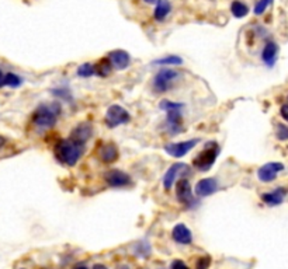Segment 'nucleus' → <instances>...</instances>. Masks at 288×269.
Here are the masks:
<instances>
[{
	"instance_id": "1",
	"label": "nucleus",
	"mask_w": 288,
	"mask_h": 269,
	"mask_svg": "<svg viewBox=\"0 0 288 269\" xmlns=\"http://www.w3.org/2000/svg\"><path fill=\"white\" fill-rule=\"evenodd\" d=\"M85 146L76 143L72 139H60L54 146V154L59 163L65 164L68 167H73L83 156Z\"/></svg>"
},
{
	"instance_id": "2",
	"label": "nucleus",
	"mask_w": 288,
	"mask_h": 269,
	"mask_svg": "<svg viewBox=\"0 0 288 269\" xmlns=\"http://www.w3.org/2000/svg\"><path fill=\"white\" fill-rule=\"evenodd\" d=\"M60 112H62V107L58 101H55L52 104H41L34 111L31 121L40 129H50V128L55 126Z\"/></svg>"
},
{
	"instance_id": "3",
	"label": "nucleus",
	"mask_w": 288,
	"mask_h": 269,
	"mask_svg": "<svg viewBox=\"0 0 288 269\" xmlns=\"http://www.w3.org/2000/svg\"><path fill=\"white\" fill-rule=\"evenodd\" d=\"M219 152H221V147L217 142H208L205 144V147L194 157L193 160L194 168H197L199 171H202V173L209 171L211 167L217 161Z\"/></svg>"
},
{
	"instance_id": "4",
	"label": "nucleus",
	"mask_w": 288,
	"mask_h": 269,
	"mask_svg": "<svg viewBox=\"0 0 288 269\" xmlns=\"http://www.w3.org/2000/svg\"><path fill=\"white\" fill-rule=\"evenodd\" d=\"M180 77V73L174 69L162 67L159 72L153 77V90L156 93H165L169 91L174 81Z\"/></svg>"
},
{
	"instance_id": "5",
	"label": "nucleus",
	"mask_w": 288,
	"mask_h": 269,
	"mask_svg": "<svg viewBox=\"0 0 288 269\" xmlns=\"http://www.w3.org/2000/svg\"><path fill=\"white\" fill-rule=\"evenodd\" d=\"M176 198L181 205H184L189 209H193L199 205V202L194 196V191L191 189L189 178H186V177L176 181Z\"/></svg>"
},
{
	"instance_id": "6",
	"label": "nucleus",
	"mask_w": 288,
	"mask_h": 269,
	"mask_svg": "<svg viewBox=\"0 0 288 269\" xmlns=\"http://www.w3.org/2000/svg\"><path fill=\"white\" fill-rule=\"evenodd\" d=\"M131 121V115L129 112L124 108V107L114 104V106L109 107L107 112H106V118L104 122L109 128H117L119 125H125Z\"/></svg>"
},
{
	"instance_id": "7",
	"label": "nucleus",
	"mask_w": 288,
	"mask_h": 269,
	"mask_svg": "<svg viewBox=\"0 0 288 269\" xmlns=\"http://www.w3.org/2000/svg\"><path fill=\"white\" fill-rule=\"evenodd\" d=\"M190 174L189 164L186 163H174L170 165V168L163 175V188L166 191H170L172 187L176 184L177 178H183L184 175Z\"/></svg>"
},
{
	"instance_id": "8",
	"label": "nucleus",
	"mask_w": 288,
	"mask_h": 269,
	"mask_svg": "<svg viewBox=\"0 0 288 269\" xmlns=\"http://www.w3.org/2000/svg\"><path fill=\"white\" fill-rule=\"evenodd\" d=\"M199 139H190V140H184V142L168 143L165 144V152L174 159H181L189 152H191L199 144Z\"/></svg>"
},
{
	"instance_id": "9",
	"label": "nucleus",
	"mask_w": 288,
	"mask_h": 269,
	"mask_svg": "<svg viewBox=\"0 0 288 269\" xmlns=\"http://www.w3.org/2000/svg\"><path fill=\"white\" fill-rule=\"evenodd\" d=\"M104 181L111 188H125V187H129L132 183V180H131L128 174L122 171V170H117V168L106 171Z\"/></svg>"
},
{
	"instance_id": "10",
	"label": "nucleus",
	"mask_w": 288,
	"mask_h": 269,
	"mask_svg": "<svg viewBox=\"0 0 288 269\" xmlns=\"http://www.w3.org/2000/svg\"><path fill=\"white\" fill-rule=\"evenodd\" d=\"M286 165L278 161H270L263 164L258 170V178L261 183H271L277 178L278 173L284 171Z\"/></svg>"
},
{
	"instance_id": "11",
	"label": "nucleus",
	"mask_w": 288,
	"mask_h": 269,
	"mask_svg": "<svg viewBox=\"0 0 288 269\" xmlns=\"http://www.w3.org/2000/svg\"><path fill=\"white\" fill-rule=\"evenodd\" d=\"M183 114L181 109H169L166 111V131L170 136H176L183 132Z\"/></svg>"
},
{
	"instance_id": "12",
	"label": "nucleus",
	"mask_w": 288,
	"mask_h": 269,
	"mask_svg": "<svg viewBox=\"0 0 288 269\" xmlns=\"http://www.w3.org/2000/svg\"><path fill=\"white\" fill-rule=\"evenodd\" d=\"M91 136H93V126H91V124H89V122H80L79 125L75 126L72 129L69 137L72 140H75L76 143L85 146L89 142Z\"/></svg>"
},
{
	"instance_id": "13",
	"label": "nucleus",
	"mask_w": 288,
	"mask_h": 269,
	"mask_svg": "<svg viewBox=\"0 0 288 269\" xmlns=\"http://www.w3.org/2000/svg\"><path fill=\"white\" fill-rule=\"evenodd\" d=\"M218 191V181L215 178H202L194 187V195L200 198H207Z\"/></svg>"
},
{
	"instance_id": "14",
	"label": "nucleus",
	"mask_w": 288,
	"mask_h": 269,
	"mask_svg": "<svg viewBox=\"0 0 288 269\" xmlns=\"http://www.w3.org/2000/svg\"><path fill=\"white\" fill-rule=\"evenodd\" d=\"M107 58L110 59L113 67L117 69V70H125L131 65V56H129V54L127 51H122V49L111 51Z\"/></svg>"
},
{
	"instance_id": "15",
	"label": "nucleus",
	"mask_w": 288,
	"mask_h": 269,
	"mask_svg": "<svg viewBox=\"0 0 288 269\" xmlns=\"http://www.w3.org/2000/svg\"><path fill=\"white\" fill-rule=\"evenodd\" d=\"M172 236H173V240L179 244H183V245H187L193 241V234H191V230L186 224L183 223H179L173 227V231H172Z\"/></svg>"
},
{
	"instance_id": "16",
	"label": "nucleus",
	"mask_w": 288,
	"mask_h": 269,
	"mask_svg": "<svg viewBox=\"0 0 288 269\" xmlns=\"http://www.w3.org/2000/svg\"><path fill=\"white\" fill-rule=\"evenodd\" d=\"M278 45L276 42H267L261 51V60L267 67H273L277 62Z\"/></svg>"
},
{
	"instance_id": "17",
	"label": "nucleus",
	"mask_w": 288,
	"mask_h": 269,
	"mask_svg": "<svg viewBox=\"0 0 288 269\" xmlns=\"http://www.w3.org/2000/svg\"><path fill=\"white\" fill-rule=\"evenodd\" d=\"M100 160L103 161V163H114V161H117L118 160V147L115 146L114 143H107V144H103L101 147H100Z\"/></svg>"
},
{
	"instance_id": "18",
	"label": "nucleus",
	"mask_w": 288,
	"mask_h": 269,
	"mask_svg": "<svg viewBox=\"0 0 288 269\" xmlns=\"http://www.w3.org/2000/svg\"><path fill=\"white\" fill-rule=\"evenodd\" d=\"M287 195V189L286 188H277L274 191L261 195V201L264 202L268 206H277L281 205L284 201V196Z\"/></svg>"
},
{
	"instance_id": "19",
	"label": "nucleus",
	"mask_w": 288,
	"mask_h": 269,
	"mask_svg": "<svg viewBox=\"0 0 288 269\" xmlns=\"http://www.w3.org/2000/svg\"><path fill=\"white\" fill-rule=\"evenodd\" d=\"M172 11V4H170L169 0H159L156 3V7L153 11V17L158 21H163Z\"/></svg>"
},
{
	"instance_id": "20",
	"label": "nucleus",
	"mask_w": 288,
	"mask_h": 269,
	"mask_svg": "<svg viewBox=\"0 0 288 269\" xmlns=\"http://www.w3.org/2000/svg\"><path fill=\"white\" fill-rule=\"evenodd\" d=\"M230 13L236 19H243L249 14V7L240 0H233L232 4H230Z\"/></svg>"
},
{
	"instance_id": "21",
	"label": "nucleus",
	"mask_w": 288,
	"mask_h": 269,
	"mask_svg": "<svg viewBox=\"0 0 288 269\" xmlns=\"http://www.w3.org/2000/svg\"><path fill=\"white\" fill-rule=\"evenodd\" d=\"M113 72V65L110 62L109 58H103L99 63L94 66V75H97L100 77H107L111 75Z\"/></svg>"
},
{
	"instance_id": "22",
	"label": "nucleus",
	"mask_w": 288,
	"mask_h": 269,
	"mask_svg": "<svg viewBox=\"0 0 288 269\" xmlns=\"http://www.w3.org/2000/svg\"><path fill=\"white\" fill-rule=\"evenodd\" d=\"M153 65H159V66H180L183 65V59L177 55H168L163 58L153 60Z\"/></svg>"
},
{
	"instance_id": "23",
	"label": "nucleus",
	"mask_w": 288,
	"mask_h": 269,
	"mask_svg": "<svg viewBox=\"0 0 288 269\" xmlns=\"http://www.w3.org/2000/svg\"><path fill=\"white\" fill-rule=\"evenodd\" d=\"M23 84V77H20L16 73H7L3 77V83H1V87L7 86L11 87V88H17Z\"/></svg>"
},
{
	"instance_id": "24",
	"label": "nucleus",
	"mask_w": 288,
	"mask_h": 269,
	"mask_svg": "<svg viewBox=\"0 0 288 269\" xmlns=\"http://www.w3.org/2000/svg\"><path fill=\"white\" fill-rule=\"evenodd\" d=\"M51 93H52L55 97L60 98V100L66 101V103H72V101H73L72 91H70L69 88H66V87H58V88H54Z\"/></svg>"
},
{
	"instance_id": "25",
	"label": "nucleus",
	"mask_w": 288,
	"mask_h": 269,
	"mask_svg": "<svg viewBox=\"0 0 288 269\" xmlns=\"http://www.w3.org/2000/svg\"><path fill=\"white\" fill-rule=\"evenodd\" d=\"M76 75L79 77H85V79L91 77L94 75V66H93L91 63H83V65H80V66L78 67Z\"/></svg>"
},
{
	"instance_id": "26",
	"label": "nucleus",
	"mask_w": 288,
	"mask_h": 269,
	"mask_svg": "<svg viewBox=\"0 0 288 269\" xmlns=\"http://www.w3.org/2000/svg\"><path fill=\"white\" fill-rule=\"evenodd\" d=\"M159 108L160 109H163V111H169V109H183V108H184V104H181V103H174V101H170V100H163V101H160Z\"/></svg>"
},
{
	"instance_id": "27",
	"label": "nucleus",
	"mask_w": 288,
	"mask_h": 269,
	"mask_svg": "<svg viewBox=\"0 0 288 269\" xmlns=\"http://www.w3.org/2000/svg\"><path fill=\"white\" fill-rule=\"evenodd\" d=\"M273 1H274V0H258V3H256V6H255V10H253V13H255L256 16H261V14L267 10L268 6H271V4H273Z\"/></svg>"
},
{
	"instance_id": "28",
	"label": "nucleus",
	"mask_w": 288,
	"mask_h": 269,
	"mask_svg": "<svg viewBox=\"0 0 288 269\" xmlns=\"http://www.w3.org/2000/svg\"><path fill=\"white\" fill-rule=\"evenodd\" d=\"M276 136H277L278 140H288V126L278 124Z\"/></svg>"
},
{
	"instance_id": "29",
	"label": "nucleus",
	"mask_w": 288,
	"mask_h": 269,
	"mask_svg": "<svg viewBox=\"0 0 288 269\" xmlns=\"http://www.w3.org/2000/svg\"><path fill=\"white\" fill-rule=\"evenodd\" d=\"M211 265V258L209 257H202L197 261V269H208Z\"/></svg>"
},
{
	"instance_id": "30",
	"label": "nucleus",
	"mask_w": 288,
	"mask_h": 269,
	"mask_svg": "<svg viewBox=\"0 0 288 269\" xmlns=\"http://www.w3.org/2000/svg\"><path fill=\"white\" fill-rule=\"evenodd\" d=\"M170 269H190L183 261L180 260H176L172 262V267H170Z\"/></svg>"
},
{
	"instance_id": "31",
	"label": "nucleus",
	"mask_w": 288,
	"mask_h": 269,
	"mask_svg": "<svg viewBox=\"0 0 288 269\" xmlns=\"http://www.w3.org/2000/svg\"><path fill=\"white\" fill-rule=\"evenodd\" d=\"M280 114H281V116L284 118V121H287L288 122V104L287 106L281 107V109H280Z\"/></svg>"
},
{
	"instance_id": "32",
	"label": "nucleus",
	"mask_w": 288,
	"mask_h": 269,
	"mask_svg": "<svg viewBox=\"0 0 288 269\" xmlns=\"http://www.w3.org/2000/svg\"><path fill=\"white\" fill-rule=\"evenodd\" d=\"M93 269H109L106 265H101V264H96L94 267H93Z\"/></svg>"
},
{
	"instance_id": "33",
	"label": "nucleus",
	"mask_w": 288,
	"mask_h": 269,
	"mask_svg": "<svg viewBox=\"0 0 288 269\" xmlns=\"http://www.w3.org/2000/svg\"><path fill=\"white\" fill-rule=\"evenodd\" d=\"M4 144H6V139H4L3 136H0V149H1V147H3Z\"/></svg>"
},
{
	"instance_id": "34",
	"label": "nucleus",
	"mask_w": 288,
	"mask_h": 269,
	"mask_svg": "<svg viewBox=\"0 0 288 269\" xmlns=\"http://www.w3.org/2000/svg\"><path fill=\"white\" fill-rule=\"evenodd\" d=\"M145 1H146L148 4H156V3H158L159 0H145Z\"/></svg>"
},
{
	"instance_id": "35",
	"label": "nucleus",
	"mask_w": 288,
	"mask_h": 269,
	"mask_svg": "<svg viewBox=\"0 0 288 269\" xmlns=\"http://www.w3.org/2000/svg\"><path fill=\"white\" fill-rule=\"evenodd\" d=\"M3 77H4V75H3L1 70H0V87H1V83H3Z\"/></svg>"
},
{
	"instance_id": "36",
	"label": "nucleus",
	"mask_w": 288,
	"mask_h": 269,
	"mask_svg": "<svg viewBox=\"0 0 288 269\" xmlns=\"http://www.w3.org/2000/svg\"><path fill=\"white\" fill-rule=\"evenodd\" d=\"M75 269H87V268H86V267H76Z\"/></svg>"
},
{
	"instance_id": "37",
	"label": "nucleus",
	"mask_w": 288,
	"mask_h": 269,
	"mask_svg": "<svg viewBox=\"0 0 288 269\" xmlns=\"http://www.w3.org/2000/svg\"><path fill=\"white\" fill-rule=\"evenodd\" d=\"M124 269H127V268H124Z\"/></svg>"
}]
</instances>
